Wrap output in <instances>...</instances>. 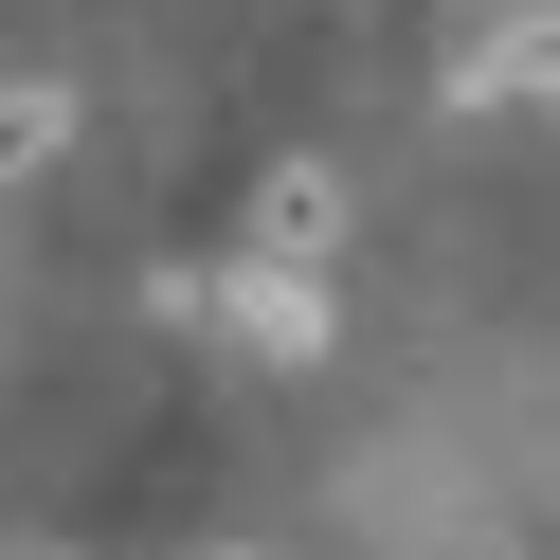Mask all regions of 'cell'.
I'll list each match as a JSON object with an SVG mask.
<instances>
[{
  "mask_svg": "<svg viewBox=\"0 0 560 560\" xmlns=\"http://www.w3.org/2000/svg\"><path fill=\"white\" fill-rule=\"evenodd\" d=\"M55 127H73V109H55L37 73H0V199H19V182H37V163H55Z\"/></svg>",
  "mask_w": 560,
  "mask_h": 560,
  "instance_id": "obj_3",
  "label": "cell"
},
{
  "mask_svg": "<svg viewBox=\"0 0 560 560\" xmlns=\"http://www.w3.org/2000/svg\"><path fill=\"white\" fill-rule=\"evenodd\" d=\"M218 326H235V343H271V362H326V326H343V307H326V271L235 254V271H218Z\"/></svg>",
  "mask_w": 560,
  "mask_h": 560,
  "instance_id": "obj_1",
  "label": "cell"
},
{
  "mask_svg": "<svg viewBox=\"0 0 560 560\" xmlns=\"http://www.w3.org/2000/svg\"><path fill=\"white\" fill-rule=\"evenodd\" d=\"M235 560H254V542H235Z\"/></svg>",
  "mask_w": 560,
  "mask_h": 560,
  "instance_id": "obj_4",
  "label": "cell"
},
{
  "mask_svg": "<svg viewBox=\"0 0 560 560\" xmlns=\"http://www.w3.org/2000/svg\"><path fill=\"white\" fill-rule=\"evenodd\" d=\"M37 560H55V542H37Z\"/></svg>",
  "mask_w": 560,
  "mask_h": 560,
  "instance_id": "obj_5",
  "label": "cell"
},
{
  "mask_svg": "<svg viewBox=\"0 0 560 560\" xmlns=\"http://www.w3.org/2000/svg\"><path fill=\"white\" fill-rule=\"evenodd\" d=\"M235 254L326 271V254H343V182H326V163H271V182H254V235H235Z\"/></svg>",
  "mask_w": 560,
  "mask_h": 560,
  "instance_id": "obj_2",
  "label": "cell"
}]
</instances>
